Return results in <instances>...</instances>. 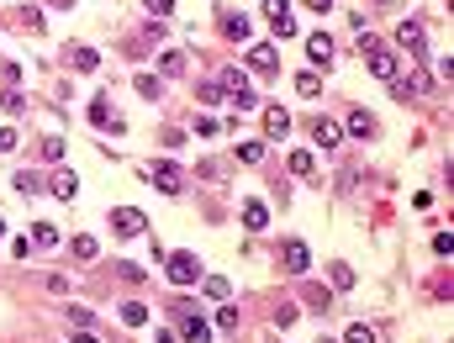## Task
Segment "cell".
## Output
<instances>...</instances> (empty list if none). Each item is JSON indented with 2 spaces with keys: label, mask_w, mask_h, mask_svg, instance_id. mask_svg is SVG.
Wrapping results in <instances>:
<instances>
[{
  "label": "cell",
  "mask_w": 454,
  "mask_h": 343,
  "mask_svg": "<svg viewBox=\"0 0 454 343\" xmlns=\"http://www.w3.org/2000/svg\"><path fill=\"white\" fill-rule=\"evenodd\" d=\"M164 274H169V285H196L201 280V259L196 254H164Z\"/></svg>",
  "instance_id": "cell-1"
},
{
  "label": "cell",
  "mask_w": 454,
  "mask_h": 343,
  "mask_svg": "<svg viewBox=\"0 0 454 343\" xmlns=\"http://www.w3.org/2000/svg\"><path fill=\"white\" fill-rule=\"evenodd\" d=\"M148 185H158V190H169V196H180L185 190V169L175 159H158V164H148V174H143Z\"/></svg>",
  "instance_id": "cell-2"
},
{
  "label": "cell",
  "mask_w": 454,
  "mask_h": 343,
  "mask_svg": "<svg viewBox=\"0 0 454 343\" xmlns=\"http://www.w3.org/2000/svg\"><path fill=\"white\" fill-rule=\"evenodd\" d=\"M280 264H286V274H306L312 269V249H306L301 238H286L280 243Z\"/></svg>",
  "instance_id": "cell-3"
},
{
  "label": "cell",
  "mask_w": 454,
  "mask_h": 343,
  "mask_svg": "<svg viewBox=\"0 0 454 343\" xmlns=\"http://www.w3.org/2000/svg\"><path fill=\"white\" fill-rule=\"evenodd\" d=\"M111 232H116V238H138V232H148V222H143L138 206H116V212H111Z\"/></svg>",
  "instance_id": "cell-4"
},
{
  "label": "cell",
  "mask_w": 454,
  "mask_h": 343,
  "mask_svg": "<svg viewBox=\"0 0 454 343\" xmlns=\"http://www.w3.org/2000/svg\"><path fill=\"white\" fill-rule=\"evenodd\" d=\"M365 64H370V74H375V79H396V74H402V64H396V53H391V48H380V43H375V48L365 53Z\"/></svg>",
  "instance_id": "cell-5"
},
{
  "label": "cell",
  "mask_w": 454,
  "mask_h": 343,
  "mask_svg": "<svg viewBox=\"0 0 454 343\" xmlns=\"http://www.w3.org/2000/svg\"><path fill=\"white\" fill-rule=\"evenodd\" d=\"M396 43H402L412 59H423V53H428V37H423V21H402L396 26Z\"/></svg>",
  "instance_id": "cell-6"
},
{
  "label": "cell",
  "mask_w": 454,
  "mask_h": 343,
  "mask_svg": "<svg viewBox=\"0 0 454 343\" xmlns=\"http://www.w3.org/2000/svg\"><path fill=\"white\" fill-rule=\"evenodd\" d=\"M248 69H259V74H280V53L270 43H248Z\"/></svg>",
  "instance_id": "cell-7"
},
{
  "label": "cell",
  "mask_w": 454,
  "mask_h": 343,
  "mask_svg": "<svg viewBox=\"0 0 454 343\" xmlns=\"http://www.w3.org/2000/svg\"><path fill=\"white\" fill-rule=\"evenodd\" d=\"M264 16H270L275 37H291V32H296V16L286 11V0H264Z\"/></svg>",
  "instance_id": "cell-8"
},
{
  "label": "cell",
  "mask_w": 454,
  "mask_h": 343,
  "mask_svg": "<svg viewBox=\"0 0 454 343\" xmlns=\"http://www.w3.org/2000/svg\"><path fill=\"white\" fill-rule=\"evenodd\" d=\"M217 26H222V37H233V43H248V16H233V11H222Z\"/></svg>",
  "instance_id": "cell-9"
},
{
  "label": "cell",
  "mask_w": 454,
  "mask_h": 343,
  "mask_svg": "<svg viewBox=\"0 0 454 343\" xmlns=\"http://www.w3.org/2000/svg\"><path fill=\"white\" fill-rule=\"evenodd\" d=\"M264 132H270V137H286L291 132V111H286V106H264Z\"/></svg>",
  "instance_id": "cell-10"
},
{
  "label": "cell",
  "mask_w": 454,
  "mask_h": 343,
  "mask_svg": "<svg viewBox=\"0 0 454 343\" xmlns=\"http://www.w3.org/2000/svg\"><path fill=\"white\" fill-rule=\"evenodd\" d=\"M90 116L101 121V127H111V132H122V116L111 111V101H106V95H96V101H90Z\"/></svg>",
  "instance_id": "cell-11"
},
{
  "label": "cell",
  "mask_w": 454,
  "mask_h": 343,
  "mask_svg": "<svg viewBox=\"0 0 454 343\" xmlns=\"http://www.w3.org/2000/svg\"><path fill=\"white\" fill-rule=\"evenodd\" d=\"M48 190H53V196H59V201H74V196H79V180H74L69 169H59V174H53V180H48Z\"/></svg>",
  "instance_id": "cell-12"
},
{
  "label": "cell",
  "mask_w": 454,
  "mask_h": 343,
  "mask_svg": "<svg viewBox=\"0 0 454 343\" xmlns=\"http://www.w3.org/2000/svg\"><path fill=\"white\" fill-rule=\"evenodd\" d=\"M338 137H343V132L333 127L328 116H317V121H312V143H317V148H338Z\"/></svg>",
  "instance_id": "cell-13"
},
{
  "label": "cell",
  "mask_w": 454,
  "mask_h": 343,
  "mask_svg": "<svg viewBox=\"0 0 454 343\" xmlns=\"http://www.w3.org/2000/svg\"><path fill=\"white\" fill-rule=\"evenodd\" d=\"M349 132L354 137H375V116H370L365 106H354V111H349Z\"/></svg>",
  "instance_id": "cell-14"
},
{
  "label": "cell",
  "mask_w": 454,
  "mask_h": 343,
  "mask_svg": "<svg viewBox=\"0 0 454 343\" xmlns=\"http://www.w3.org/2000/svg\"><path fill=\"white\" fill-rule=\"evenodd\" d=\"M43 185H48V180H43V174H32V169H21L16 180H11V190H16V196H37Z\"/></svg>",
  "instance_id": "cell-15"
},
{
  "label": "cell",
  "mask_w": 454,
  "mask_h": 343,
  "mask_svg": "<svg viewBox=\"0 0 454 343\" xmlns=\"http://www.w3.org/2000/svg\"><path fill=\"white\" fill-rule=\"evenodd\" d=\"M264 222H270V212H264V201H243V227H248V232H259Z\"/></svg>",
  "instance_id": "cell-16"
},
{
  "label": "cell",
  "mask_w": 454,
  "mask_h": 343,
  "mask_svg": "<svg viewBox=\"0 0 454 343\" xmlns=\"http://www.w3.org/2000/svg\"><path fill=\"white\" fill-rule=\"evenodd\" d=\"M306 53H312V64H323V69H328V64H333V37L317 32L312 43H306Z\"/></svg>",
  "instance_id": "cell-17"
},
{
  "label": "cell",
  "mask_w": 454,
  "mask_h": 343,
  "mask_svg": "<svg viewBox=\"0 0 454 343\" xmlns=\"http://www.w3.org/2000/svg\"><path fill=\"white\" fill-rule=\"evenodd\" d=\"M69 64L90 74V69H101V53H96V48H79V43H74V48H69Z\"/></svg>",
  "instance_id": "cell-18"
},
{
  "label": "cell",
  "mask_w": 454,
  "mask_h": 343,
  "mask_svg": "<svg viewBox=\"0 0 454 343\" xmlns=\"http://www.w3.org/2000/svg\"><path fill=\"white\" fill-rule=\"evenodd\" d=\"M185 343H211V322L206 317H185Z\"/></svg>",
  "instance_id": "cell-19"
},
{
  "label": "cell",
  "mask_w": 454,
  "mask_h": 343,
  "mask_svg": "<svg viewBox=\"0 0 454 343\" xmlns=\"http://www.w3.org/2000/svg\"><path fill=\"white\" fill-rule=\"evenodd\" d=\"M291 174H301V180H317V159L296 148V154H291Z\"/></svg>",
  "instance_id": "cell-20"
},
{
  "label": "cell",
  "mask_w": 454,
  "mask_h": 343,
  "mask_svg": "<svg viewBox=\"0 0 454 343\" xmlns=\"http://www.w3.org/2000/svg\"><path fill=\"white\" fill-rule=\"evenodd\" d=\"M32 249H59V227L37 222V227H32Z\"/></svg>",
  "instance_id": "cell-21"
},
{
  "label": "cell",
  "mask_w": 454,
  "mask_h": 343,
  "mask_svg": "<svg viewBox=\"0 0 454 343\" xmlns=\"http://www.w3.org/2000/svg\"><path fill=\"white\" fill-rule=\"evenodd\" d=\"M122 322L127 327H143V322H148V301H127V307H122Z\"/></svg>",
  "instance_id": "cell-22"
},
{
  "label": "cell",
  "mask_w": 454,
  "mask_h": 343,
  "mask_svg": "<svg viewBox=\"0 0 454 343\" xmlns=\"http://www.w3.org/2000/svg\"><path fill=\"white\" fill-rule=\"evenodd\" d=\"M69 254H74V259H96V254H101V243L90 238V232H79V238L69 243Z\"/></svg>",
  "instance_id": "cell-23"
},
{
  "label": "cell",
  "mask_w": 454,
  "mask_h": 343,
  "mask_svg": "<svg viewBox=\"0 0 454 343\" xmlns=\"http://www.w3.org/2000/svg\"><path fill=\"white\" fill-rule=\"evenodd\" d=\"M201 291H206L211 301H227V296H233V285H227L222 274H206V280H201Z\"/></svg>",
  "instance_id": "cell-24"
},
{
  "label": "cell",
  "mask_w": 454,
  "mask_h": 343,
  "mask_svg": "<svg viewBox=\"0 0 454 343\" xmlns=\"http://www.w3.org/2000/svg\"><path fill=\"white\" fill-rule=\"evenodd\" d=\"M138 95L158 101V95H164V79H158V74H138Z\"/></svg>",
  "instance_id": "cell-25"
},
{
  "label": "cell",
  "mask_w": 454,
  "mask_h": 343,
  "mask_svg": "<svg viewBox=\"0 0 454 343\" xmlns=\"http://www.w3.org/2000/svg\"><path fill=\"white\" fill-rule=\"evenodd\" d=\"M158 69H164L169 79H175V74H185V53H175V48H169L164 59H158Z\"/></svg>",
  "instance_id": "cell-26"
},
{
  "label": "cell",
  "mask_w": 454,
  "mask_h": 343,
  "mask_svg": "<svg viewBox=\"0 0 454 343\" xmlns=\"http://www.w3.org/2000/svg\"><path fill=\"white\" fill-rule=\"evenodd\" d=\"M0 106H6L11 116H21V111H26V95H21V90H6V95H0Z\"/></svg>",
  "instance_id": "cell-27"
},
{
  "label": "cell",
  "mask_w": 454,
  "mask_h": 343,
  "mask_svg": "<svg viewBox=\"0 0 454 343\" xmlns=\"http://www.w3.org/2000/svg\"><path fill=\"white\" fill-rule=\"evenodd\" d=\"M238 159H243V164H259L264 159V143H238Z\"/></svg>",
  "instance_id": "cell-28"
},
{
  "label": "cell",
  "mask_w": 454,
  "mask_h": 343,
  "mask_svg": "<svg viewBox=\"0 0 454 343\" xmlns=\"http://www.w3.org/2000/svg\"><path fill=\"white\" fill-rule=\"evenodd\" d=\"M217 327H222V333H238V307H222L217 312Z\"/></svg>",
  "instance_id": "cell-29"
},
{
  "label": "cell",
  "mask_w": 454,
  "mask_h": 343,
  "mask_svg": "<svg viewBox=\"0 0 454 343\" xmlns=\"http://www.w3.org/2000/svg\"><path fill=\"white\" fill-rule=\"evenodd\" d=\"M343 343H375V333H370V327H365V322H354V327H349V333H343Z\"/></svg>",
  "instance_id": "cell-30"
},
{
  "label": "cell",
  "mask_w": 454,
  "mask_h": 343,
  "mask_svg": "<svg viewBox=\"0 0 454 343\" xmlns=\"http://www.w3.org/2000/svg\"><path fill=\"white\" fill-rule=\"evenodd\" d=\"M333 285H338V291H349V285H354V269H349V264H333Z\"/></svg>",
  "instance_id": "cell-31"
},
{
  "label": "cell",
  "mask_w": 454,
  "mask_h": 343,
  "mask_svg": "<svg viewBox=\"0 0 454 343\" xmlns=\"http://www.w3.org/2000/svg\"><path fill=\"white\" fill-rule=\"evenodd\" d=\"M37 148H43V159H64V137H43Z\"/></svg>",
  "instance_id": "cell-32"
},
{
  "label": "cell",
  "mask_w": 454,
  "mask_h": 343,
  "mask_svg": "<svg viewBox=\"0 0 454 343\" xmlns=\"http://www.w3.org/2000/svg\"><path fill=\"white\" fill-rule=\"evenodd\" d=\"M143 6H148V16H158V21H164L169 11H175V0H143Z\"/></svg>",
  "instance_id": "cell-33"
},
{
  "label": "cell",
  "mask_w": 454,
  "mask_h": 343,
  "mask_svg": "<svg viewBox=\"0 0 454 343\" xmlns=\"http://www.w3.org/2000/svg\"><path fill=\"white\" fill-rule=\"evenodd\" d=\"M69 322H74V327H90L96 317H90V307H79V301H74V307H69Z\"/></svg>",
  "instance_id": "cell-34"
},
{
  "label": "cell",
  "mask_w": 454,
  "mask_h": 343,
  "mask_svg": "<svg viewBox=\"0 0 454 343\" xmlns=\"http://www.w3.org/2000/svg\"><path fill=\"white\" fill-rule=\"evenodd\" d=\"M16 143H21V132H16V127H0V154H11Z\"/></svg>",
  "instance_id": "cell-35"
},
{
  "label": "cell",
  "mask_w": 454,
  "mask_h": 343,
  "mask_svg": "<svg viewBox=\"0 0 454 343\" xmlns=\"http://www.w3.org/2000/svg\"><path fill=\"white\" fill-rule=\"evenodd\" d=\"M116 274H122V280H143V264H132V259H122V264H116Z\"/></svg>",
  "instance_id": "cell-36"
},
{
  "label": "cell",
  "mask_w": 454,
  "mask_h": 343,
  "mask_svg": "<svg viewBox=\"0 0 454 343\" xmlns=\"http://www.w3.org/2000/svg\"><path fill=\"white\" fill-rule=\"evenodd\" d=\"M196 95H201L206 106H217V101H222V85H196Z\"/></svg>",
  "instance_id": "cell-37"
},
{
  "label": "cell",
  "mask_w": 454,
  "mask_h": 343,
  "mask_svg": "<svg viewBox=\"0 0 454 343\" xmlns=\"http://www.w3.org/2000/svg\"><path fill=\"white\" fill-rule=\"evenodd\" d=\"M21 26L26 32H43V11H21Z\"/></svg>",
  "instance_id": "cell-38"
},
{
  "label": "cell",
  "mask_w": 454,
  "mask_h": 343,
  "mask_svg": "<svg viewBox=\"0 0 454 343\" xmlns=\"http://www.w3.org/2000/svg\"><path fill=\"white\" fill-rule=\"evenodd\" d=\"M296 95H317V74H296Z\"/></svg>",
  "instance_id": "cell-39"
},
{
  "label": "cell",
  "mask_w": 454,
  "mask_h": 343,
  "mask_svg": "<svg viewBox=\"0 0 454 343\" xmlns=\"http://www.w3.org/2000/svg\"><path fill=\"white\" fill-rule=\"evenodd\" d=\"M296 322V307H275V327H291Z\"/></svg>",
  "instance_id": "cell-40"
},
{
  "label": "cell",
  "mask_w": 454,
  "mask_h": 343,
  "mask_svg": "<svg viewBox=\"0 0 454 343\" xmlns=\"http://www.w3.org/2000/svg\"><path fill=\"white\" fill-rule=\"evenodd\" d=\"M222 127H217V121H211V116H201V121H196V137H217Z\"/></svg>",
  "instance_id": "cell-41"
},
{
  "label": "cell",
  "mask_w": 454,
  "mask_h": 343,
  "mask_svg": "<svg viewBox=\"0 0 454 343\" xmlns=\"http://www.w3.org/2000/svg\"><path fill=\"white\" fill-rule=\"evenodd\" d=\"M158 137H164V148H180V143H185V132H180V127H164Z\"/></svg>",
  "instance_id": "cell-42"
},
{
  "label": "cell",
  "mask_w": 454,
  "mask_h": 343,
  "mask_svg": "<svg viewBox=\"0 0 454 343\" xmlns=\"http://www.w3.org/2000/svg\"><path fill=\"white\" fill-rule=\"evenodd\" d=\"M69 343H101V338H96V333H90V327H79V333H74Z\"/></svg>",
  "instance_id": "cell-43"
},
{
  "label": "cell",
  "mask_w": 454,
  "mask_h": 343,
  "mask_svg": "<svg viewBox=\"0 0 454 343\" xmlns=\"http://www.w3.org/2000/svg\"><path fill=\"white\" fill-rule=\"evenodd\" d=\"M306 6H312V11H323V16H328V11H333V0H306Z\"/></svg>",
  "instance_id": "cell-44"
},
{
  "label": "cell",
  "mask_w": 454,
  "mask_h": 343,
  "mask_svg": "<svg viewBox=\"0 0 454 343\" xmlns=\"http://www.w3.org/2000/svg\"><path fill=\"white\" fill-rule=\"evenodd\" d=\"M53 6H64V11H69V6H74V0H53Z\"/></svg>",
  "instance_id": "cell-45"
},
{
  "label": "cell",
  "mask_w": 454,
  "mask_h": 343,
  "mask_svg": "<svg viewBox=\"0 0 454 343\" xmlns=\"http://www.w3.org/2000/svg\"><path fill=\"white\" fill-rule=\"evenodd\" d=\"M0 238H6V222H0Z\"/></svg>",
  "instance_id": "cell-46"
},
{
  "label": "cell",
  "mask_w": 454,
  "mask_h": 343,
  "mask_svg": "<svg viewBox=\"0 0 454 343\" xmlns=\"http://www.w3.org/2000/svg\"><path fill=\"white\" fill-rule=\"evenodd\" d=\"M380 6H385V0H380Z\"/></svg>",
  "instance_id": "cell-47"
}]
</instances>
